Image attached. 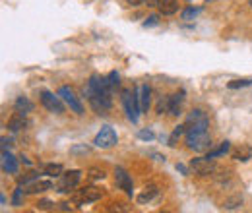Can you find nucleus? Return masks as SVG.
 <instances>
[{
  "mask_svg": "<svg viewBox=\"0 0 252 213\" xmlns=\"http://www.w3.org/2000/svg\"><path fill=\"white\" fill-rule=\"evenodd\" d=\"M159 194V190H158V186H154V184H150V186H146L140 194H138V198H136V202L138 204H150L156 196Z\"/></svg>",
  "mask_w": 252,
  "mask_h": 213,
  "instance_id": "obj_15",
  "label": "nucleus"
},
{
  "mask_svg": "<svg viewBox=\"0 0 252 213\" xmlns=\"http://www.w3.org/2000/svg\"><path fill=\"white\" fill-rule=\"evenodd\" d=\"M138 97H140V109H142V113H148L150 101H152V90H150L148 84H144V86L138 90Z\"/></svg>",
  "mask_w": 252,
  "mask_h": 213,
  "instance_id": "obj_16",
  "label": "nucleus"
},
{
  "mask_svg": "<svg viewBox=\"0 0 252 213\" xmlns=\"http://www.w3.org/2000/svg\"><path fill=\"white\" fill-rule=\"evenodd\" d=\"M183 101H185V91L173 93L167 97V113L177 117L181 113V107H183Z\"/></svg>",
  "mask_w": 252,
  "mask_h": 213,
  "instance_id": "obj_13",
  "label": "nucleus"
},
{
  "mask_svg": "<svg viewBox=\"0 0 252 213\" xmlns=\"http://www.w3.org/2000/svg\"><path fill=\"white\" fill-rule=\"evenodd\" d=\"M80 179H82V173L80 171H68V173H63L59 177V183H57V192H70L74 190L78 184H80Z\"/></svg>",
  "mask_w": 252,
  "mask_h": 213,
  "instance_id": "obj_7",
  "label": "nucleus"
},
{
  "mask_svg": "<svg viewBox=\"0 0 252 213\" xmlns=\"http://www.w3.org/2000/svg\"><path fill=\"white\" fill-rule=\"evenodd\" d=\"M111 88L107 84V78H99V76H92L88 86L84 88V95L88 97L90 105L94 107L97 115L109 111L113 107V99H111Z\"/></svg>",
  "mask_w": 252,
  "mask_h": 213,
  "instance_id": "obj_1",
  "label": "nucleus"
},
{
  "mask_svg": "<svg viewBox=\"0 0 252 213\" xmlns=\"http://www.w3.org/2000/svg\"><path fill=\"white\" fill-rule=\"evenodd\" d=\"M117 142H119V136L111 126H103L94 140L95 148H101V150H111L113 146H117Z\"/></svg>",
  "mask_w": 252,
  "mask_h": 213,
  "instance_id": "obj_5",
  "label": "nucleus"
},
{
  "mask_svg": "<svg viewBox=\"0 0 252 213\" xmlns=\"http://www.w3.org/2000/svg\"><path fill=\"white\" fill-rule=\"evenodd\" d=\"M231 157L235 159V161H241V163H247L249 159H252V148L251 146H247V144H241L235 152L231 153Z\"/></svg>",
  "mask_w": 252,
  "mask_h": 213,
  "instance_id": "obj_17",
  "label": "nucleus"
},
{
  "mask_svg": "<svg viewBox=\"0 0 252 213\" xmlns=\"http://www.w3.org/2000/svg\"><path fill=\"white\" fill-rule=\"evenodd\" d=\"M239 206H243V196H233V198L225 200V204H223L225 210H235V208H239Z\"/></svg>",
  "mask_w": 252,
  "mask_h": 213,
  "instance_id": "obj_24",
  "label": "nucleus"
},
{
  "mask_svg": "<svg viewBox=\"0 0 252 213\" xmlns=\"http://www.w3.org/2000/svg\"><path fill=\"white\" fill-rule=\"evenodd\" d=\"M177 171H181L183 175H189V171H187V167H185V165H179V163H177Z\"/></svg>",
  "mask_w": 252,
  "mask_h": 213,
  "instance_id": "obj_33",
  "label": "nucleus"
},
{
  "mask_svg": "<svg viewBox=\"0 0 252 213\" xmlns=\"http://www.w3.org/2000/svg\"><path fill=\"white\" fill-rule=\"evenodd\" d=\"M14 107H16V111H20V113H32L33 111V103L28 97H18L16 103H14Z\"/></svg>",
  "mask_w": 252,
  "mask_h": 213,
  "instance_id": "obj_20",
  "label": "nucleus"
},
{
  "mask_svg": "<svg viewBox=\"0 0 252 213\" xmlns=\"http://www.w3.org/2000/svg\"><path fill=\"white\" fill-rule=\"evenodd\" d=\"M200 12H202V8H187V10L183 12V20H192V18H196Z\"/></svg>",
  "mask_w": 252,
  "mask_h": 213,
  "instance_id": "obj_27",
  "label": "nucleus"
},
{
  "mask_svg": "<svg viewBox=\"0 0 252 213\" xmlns=\"http://www.w3.org/2000/svg\"><path fill=\"white\" fill-rule=\"evenodd\" d=\"M45 175L47 177H51V179H55V177H61L64 173L63 165H59V163H49V165H45Z\"/></svg>",
  "mask_w": 252,
  "mask_h": 213,
  "instance_id": "obj_21",
  "label": "nucleus"
},
{
  "mask_svg": "<svg viewBox=\"0 0 252 213\" xmlns=\"http://www.w3.org/2000/svg\"><path fill=\"white\" fill-rule=\"evenodd\" d=\"M130 6H140V4H144V0H126Z\"/></svg>",
  "mask_w": 252,
  "mask_h": 213,
  "instance_id": "obj_34",
  "label": "nucleus"
},
{
  "mask_svg": "<svg viewBox=\"0 0 252 213\" xmlns=\"http://www.w3.org/2000/svg\"><path fill=\"white\" fill-rule=\"evenodd\" d=\"M247 86H252V78H247V80H233L227 84L229 90H239V88H247Z\"/></svg>",
  "mask_w": 252,
  "mask_h": 213,
  "instance_id": "obj_25",
  "label": "nucleus"
},
{
  "mask_svg": "<svg viewBox=\"0 0 252 213\" xmlns=\"http://www.w3.org/2000/svg\"><path fill=\"white\" fill-rule=\"evenodd\" d=\"M229 148H231V144L225 140V142H221L220 146L216 148V150H210L206 157H210V159H216V157H221V155H225V153L229 152Z\"/></svg>",
  "mask_w": 252,
  "mask_h": 213,
  "instance_id": "obj_22",
  "label": "nucleus"
},
{
  "mask_svg": "<svg viewBox=\"0 0 252 213\" xmlns=\"http://www.w3.org/2000/svg\"><path fill=\"white\" fill-rule=\"evenodd\" d=\"M55 184H53V181H45V179H35V181H32V183L24 184L22 186V190L26 192V194H39V192H47V190H51Z\"/></svg>",
  "mask_w": 252,
  "mask_h": 213,
  "instance_id": "obj_11",
  "label": "nucleus"
},
{
  "mask_svg": "<svg viewBox=\"0 0 252 213\" xmlns=\"http://www.w3.org/2000/svg\"><path fill=\"white\" fill-rule=\"evenodd\" d=\"M190 169L198 177H208V175H214L216 173V163L210 157H198V159H192L190 161Z\"/></svg>",
  "mask_w": 252,
  "mask_h": 213,
  "instance_id": "obj_8",
  "label": "nucleus"
},
{
  "mask_svg": "<svg viewBox=\"0 0 252 213\" xmlns=\"http://www.w3.org/2000/svg\"><path fill=\"white\" fill-rule=\"evenodd\" d=\"M187 146L192 152L202 153L212 150V136L208 130L204 132H187Z\"/></svg>",
  "mask_w": 252,
  "mask_h": 213,
  "instance_id": "obj_2",
  "label": "nucleus"
},
{
  "mask_svg": "<svg viewBox=\"0 0 252 213\" xmlns=\"http://www.w3.org/2000/svg\"><path fill=\"white\" fill-rule=\"evenodd\" d=\"M148 6H159V0H146Z\"/></svg>",
  "mask_w": 252,
  "mask_h": 213,
  "instance_id": "obj_35",
  "label": "nucleus"
},
{
  "mask_svg": "<svg viewBox=\"0 0 252 213\" xmlns=\"http://www.w3.org/2000/svg\"><path fill=\"white\" fill-rule=\"evenodd\" d=\"M138 138L144 140V142H150V140L156 138V134H154L152 130H140V132H138Z\"/></svg>",
  "mask_w": 252,
  "mask_h": 213,
  "instance_id": "obj_29",
  "label": "nucleus"
},
{
  "mask_svg": "<svg viewBox=\"0 0 252 213\" xmlns=\"http://www.w3.org/2000/svg\"><path fill=\"white\" fill-rule=\"evenodd\" d=\"M59 95L63 97V101L76 113V115H84V107H82V103H80V99L76 97V93L74 90H70V88H66L63 86L61 90H59Z\"/></svg>",
  "mask_w": 252,
  "mask_h": 213,
  "instance_id": "obj_10",
  "label": "nucleus"
},
{
  "mask_svg": "<svg viewBox=\"0 0 252 213\" xmlns=\"http://www.w3.org/2000/svg\"><path fill=\"white\" fill-rule=\"evenodd\" d=\"M101 196H103V192H101L99 188H95V186H86V188L78 190V192L72 196V202H76V204H80V206H86V204H94L97 200H101Z\"/></svg>",
  "mask_w": 252,
  "mask_h": 213,
  "instance_id": "obj_6",
  "label": "nucleus"
},
{
  "mask_svg": "<svg viewBox=\"0 0 252 213\" xmlns=\"http://www.w3.org/2000/svg\"><path fill=\"white\" fill-rule=\"evenodd\" d=\"M115 183H117V188L125 190L128 196H132V179H130V175L126 173L123 167L115 169Z\"/></svg>",
  "mask_w": 252,
  "mask_h": 213,
  "instance_id": "obj_12",
  "label": "nucleus"
},
{
  "mask_svg": "<svg viewBox=\"0 0 252 213\" xmlns=\"http://www.w3.org/2000/svg\"><path fill=\"white\" fill-rule=\"evenodd\" d=\"M159 10L163 16H173L179 10V0H159Z\"/></svg>",
  "mask_w": 252,
  "mask_h": 213,
  "instance_id": "obj_19",
  "label": "nucleus"
},
{
  "mask_svg": "<svg viewBox=\"0 0 252 213\" xmlns=\"http://www.w3.org/2000/svg\"><path fill=\"white\" fill-rule=\"evenodd\" d=\"M185 132H187L185 124H183V126H177V128L173 130V134L169 136V146H171V148H175V146H177V140H179V138H181Z\"/></svg>",
  "mask_w": 252,
  "mask_h": 213,
  "instance_id": "obj_23",
  "label": "nucleus"
},
{
  "mask_svg": "<svg viewBox=\"0 0 252 213\" xmlns=\"http://www.w3.org/2000/svg\"><path fill=\"white\" fill-rule=\"evenodd\" d=\"M123 105H125L126 117L132 124L138 122V115L142 113L140 109V97H138V90H125L123 91Z\"/></svg>",
  "mask_w": 252,
  "mask_h": 213,
  "instance_id": "obj_3",
  "label": "nucleus"
},
{
  "mask_svg": "<svg viewBox=\"0 0 252 213\" xmlns=\"http://www.w3.org/2000/svg\"><path fill=\"white\" fill-rule=\"evenodd\" d=\"M37 208H39V210H53V208H55V204H53V202H49V200H43V202H39V204H37Z\"/></svg>",
  "mask_w": 252,
  "mask_h": 213,
  "instance_id": "obj_31",
  "label": "nucleus"
},
{
  "mask_svg": "<svg viewBox=\"0 0 252 213\" xmlns=\"http://www.w3.org/2000/svg\"><path fill=\"white\" fill-rule=\"evenodd\" d=\"M90 179H94V181H103V179H105V171H103V169H90Z\"/></svg>",
  "mask_w": 252,
  "mask_h": 213,
  "instance_id": "obj_28",
  "label": "nucleus"
},
{
  "mask_svg": "<svg viewBox=\"0 0 252 213\" xmlns=\"http://www.w3.org/2000/svg\"><path fill=\"white\" fill-rule=\"evenodd\" d=\"M22 192H24V190H22V186H20V188L16 190V194H14V206H20V196H22Z\"/></svg>",
  "mask_w": 252,
  "mask_h": 213,
  "instance_id": "obj_32",
  "label": "nucleus"
},
{
  "mask_svg": "<svg viewBox=\"0 0 252 213\" xmlns=\"http://www.w3.org/2000/svg\"><path fill=\"white\" fill-rule=\"evenodd\" d=\"M28 124V121H26V113H14L12 117H10V121H8V128L12 130V132H18V130H22L24 126Z\"/></svg>",
  "mask_w": 252,
  "mask_h": 213,
  "instance_id": "obj_18",
  "label": "nucleus"
},
{
  "mask_svg": "<svg viewBox=\"0 0 252 213\" xmlns=\"http://www.w3.org/2000/svg\"><path fill=\"white\" fill-rule=\"evenodd\" d=\"M119 80H121V78H119V74H117V72H111V74L107 76V84H109V88H111V90H117V88L121 86V82H119Z\"/></svg>",
  "mask_w": 252,
  "mask_h": 213,
  "instance_id": "obj_26",
  "label": "nucleus"
},
{
  "mask_svg": "<svg viewBox=\"0 0 252 213\" xmlns=\"http://www.w3.org/2000/svg\"><path fill=\"white\" fill-rule=\"evenodd\" d=\"M208 126H210V119L200 109L190 111L189 117H187V122H185L187 132H204V130H208Z\"/></svg>",
  "mask_w": 252,
  "mask_h": 213,
  "instance_id": "obj_4",
  "label": "nucleus"
},
{
  "mask_svg": "<svg viewBox=\"0 0 252 213\" xmlns=\"http://www.w3.org/2000/svg\"><path fill=\"white\" fill-rule=\"evenodd\" d=\"M251 8H252V0H251Z\"/></svg>",
  "mask_w": 252,
  "mask_h": 213,
  "instance_id": "obj_36",
  "label": "nucleus"
},
{
  "mask_svg": "<svg viewBox=\"0 0 252 213\" xmlns=\"http://www.w3.org/2000/svg\"><path fill=\"white\" fill-rule=\"evenodd\" d=\"M2 171L8 173V175H16L18 173V161H16V157L10 152H6V150H2Z\"/></svg>",
  "mask_w": 252,
  "mask_h": 213,
  "instance_id": "obj_14",
  "label": "nucleus"
},
{
  "mask_svg": "<svg viewBox=\"0 0 252 213\" xmlns=\"http://www.w3.org/2000/svg\"><path fill=\"white\" fill-rule=\"evenodd\" d=\"M61 99H63L61 95H55V93L51 91H41V105L47 111L55 113V115H63L64 113V105Z\"/></svg>",
  "mask_w": 252,
  "mask_h": 213,
  "instance_id": "obj_9",
  "label": "nucleus"
},
{
  "mask_svg": "<svg viewBox=\"0 0 252 213\" xmlns=\"http://www.w3.org/2000/svg\"><path fill=\"white\" fill-rule=\"evenodd\" d=\"M158 24H159L158 16H150V18L144 22V28H154V26H158Z\"/></svg>",
  "mask_w": 252,
  "mask_h": 213,
  "instance_id": "obj_30",
  "label": "nucleus"
}]
</instances>
